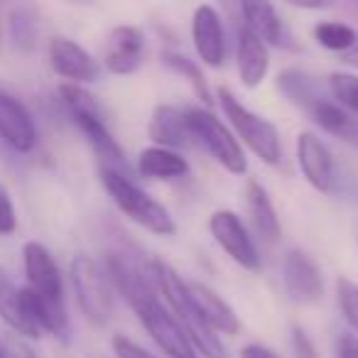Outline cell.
<instances>
[{"label": "cell", "mask_w": 358, "mask_h": 358, "mask_svg": "<svg viewBox=\"0 0 358 358\" xmlns=\"http://www.w3.org/2000/svg\"><path fill=\"white\" fill-rule=\"evenodd\" d=\"M150 268L155 275V285L159 289V297H164L169 312L174 314V319L179 322V327L185 329V334L189 336L194 351H199L204 358H229L226 348L221 343L219 334L204 322L201 312L196 309L194 299H192L187 282L174 273V268H169L162 260H150Z\"/></svg>", "instance_id": "1"}, {"label": "cell", "mask_w": 358, "mask_h": 358, "mask_svg": "<svg viewBox=\"0 0 358 358\" xmlns=\"http://www.w3.org/2000/svg\"><path fill=\"white\" fill-rule=\"evenodd\" d=\"M59 99H62V103H64V108L69 110L74 125L81 130V135L89 140L91 148H94L99 162L103 164V167L128 172L125 155H123V150H120L118 140L110 133L108 123H106L103 108L99 106V101L86 89H81L79 84H62Z\"/></svg>", "instance_id": "2"}, {"label": "cell", "mask_w": 358, "mask_h": 358, "mask_svg": "<svg viewBox=\"0 0 358 358\" xmlns=\"http://www.w3.org/2000/svg\"><path fill=\"white\" fill-rule=\"evenodd\" d=\"M123 297L128 299L133 312L138 314L145 331L152 336V341L169 358H194V346H192L189 336L185 334V329L179 327V322L169 312V307H164L159 302V289L155 285V280L152 282L148 280L145 285L143 282L135 285L128 292H123Z\"/></svg>", "instance_id": "3"}, {"label": "cell", "mask_w": 358, "mask_h": 358, "mask_svg": "<svg viewBox=\"0 0 358 358\" xmlns=\"http://www.w3.org/2000/svg\"><path fill=\"white\" fill-rule=\"evenodd\" d=\"M101 174V185L108 192V196L113 199V204L128 216L133 224L143 226L145 231L155 236H174L177 234V226L174 219L157 199L143 192L138 185L133 182L128 172H118L113 167H99Z\"/></svg>", "instance_id": "4"}, {"label": "cell", "mask_w": 358, "mask_h": 358, "mask_svg": "<svg viewBox=\"0 0 358 358\" xmlns=\"http://www.w3.org/2000/svg\"><path fill=\"white\" fill-rule=\"evenodd\" d=\"M219 103L224 108V115L229 118L231 128L236 130V138L243 140L255 157H260L270 167H278L282 162V140L270 120L255 115L250 108H245L229 89H219Z\"/></svg>", "instance_id": "5"}, {"label": "cell", "mask_w": 358, "mask_h": 358, "mask_svg": "<svg viewBox=\"0 0 358 358\" xmlns=\"http://www.w3.org/2000/svg\"><path fill=\"white\" fill-rule=\"evenodd\" d=\"M69 275L84 317L96 327L108 324L113 317V292H110V280L106 270L94 258L79 253L71 260Z\"/></svg>", "instance_id": "6"}, {"label": "cell", "mask_w": 358, "mask_h": 358, "mask_svg": "<svg viewBox=\"0 0 358 358\" xmlns=\"http://www.w3.org/2000/svg\"><path fill=\"white\" fill-rule=\"evenodd\" d=\"M187 123L194 135V140H199L206 150L211 152V157L231 174H245L248 162H245L243 148H241L238 138L211 113L206 106H189L185 108Z\"/></svg>", "instance_id": "7"}, {"label": "cell", "mask_w": 358, "mask_h": 358, "mask_svg": "<svg viewBox=\"0 0 358 358\" xmlns=\"http://www.w3.org/2000/svg\"><path fill=\"white\" fill-rule=\"evenodd\" d=\"M209 231L216 243H219V248L224 250L236 265H241L243 270L260 268V255H258V250H255L253 238L248 236V231H245L238 214H234V211H229V209L214 211L209 219Z\"/></svg>", "instance_id": "8"}, {"label": "cell", "mask_w": 358, "mask_h": 358, "mask_svg": "<svg viewBox=\"0 0 358 358\" xmlns=\"http://www.w3.org/2000/svg\"><path fill=\"white\" fill-rule=\"evenodd\" d=\"M0 140L22 155L32 152L40 140L37 123L27 106L6 89H0Z\"/></svg>", "instance_id": "9"}, {"label": "cell", "mask_w": 358, "mask_h": 358, "mask_svg": "<svg viewBox=\"0 0 358 358\" xmlns=\"http://www.w3.org/2000/svg\"><path fill=\"white\" fill-rule=\"evenodd\" d=\"M285 292L297 304H317L324 297V278L319 265L304 250H289L282 263Z\"/></svg>", "instance_id": "10"}, {"label": "cell", "mask_w": 358, "mask_h": 358, "mask_svg": "<svg viewBox=\"0 0 358 358\" xmlns=\"http://www.w3.org/2000/svg\"><path fill=\"white\" fill-rule=\"evenodd\" d=\"M50 66L57 76L69 84H94L101 79V64L69 37L50 40Z\"/></svg>", "instance_id": "11"}, {"label": "cell", "mask_w": 358, "mask_h": 358, "mask_svg": "<svg viewBox=\"0 0 358 358\" xmlns=\"http://www.w3.org/2000/svg\"><path fill=\"white\" fill-rule=\"evenodd\" d=\"M297 164L304 179L322 194H331L336 189V164L329 148L314 133L297 135Z\"/></svg>", "instance_id": "12"}, {"label": "cell", "mask_w": 358, "mask_h": 358, "mask_svg": "<svg viewBox=\"0 0 358 358\" xmlns=\"http://www.w3.org/2000/svg\"><path fill=\"white\" fill-rule=\"evenodd\" d=\"M145 57V37L138 27L118 25L108 32L103 50V66L106 71L115 76L135 74L143 64Z\"/></svg>", "instance_id": "13"}, {"label": "cell", "mask_w": 358, "mask_h": 358, "mask_svg": "<svg viewBox=\"0 0 358 358\" xmlns=\"http://www.w3.org/2000/svg\"><path fill=\"white\" fill-rule=\"evenodd\" d=\"M22 263H25L27 275V287L32 292L42 294L47 299H59L64 302V282H62V273L57 268L52 253L37 241L22 245Z\"/></svg>", "instance_id": "14"}, {"label": "cell", "mask_w": 358, "mask_h": 358, "mask_svg": "<svg viewBox=\"0 0 358 358\" xmlns=\"http://www.w3.org/2000/svg\"><path fill=\"white\" fill-rule=\"evenodd\" d=\"M192 40L199 59L219 69L226 59V35L221 15L211 6H199L192 17Z\"/></svg>", "instance_id": "15"}, {"label": "cell", "mask_w": 358, "mask_h": 358, "mask_svg": "<svg viewBox=\"0 0 358 358\" xmlns=\"http://www.w3.org/2000/svg\"><path fill=\"white\" fill-rule=\"evenodd\" d=\"M148 133L155 145L169 148V150L189 148V145L194 143V135H192V130H189L185 110L177 108V106H167V103H159L157 108L152 110Z\"/></svg>", "instance_id": "16"}, {"label": "cell", "mask_w": 358, "mask_h": 358, "mask_svg": "<svg viewBox=\"0 0 358 358\" xmlns=\"http://www.w3.org/2000/svg\"><path fill=\"white\" fill-rule=\"evenodd\" d=\"M187 289H189L192 299H194L196 309L201 312L204 322L209 324L216 334H224V336H236V334L241 331L238 314H236L234 307H231V304L226 302L219 292H214L209 285L187 282Z\"/></svg>", "instance_id": "17"}, {"label": "cell", "mask_w": 358, "mask_h": 358, "mask_svg": "<svg viewBox=\"0 0 358 358\" xmlns=\"http://www.w3.org/2000/svg\"><path fill=\"white\" fill-rule=\"evenodd\" d=\"M238 8L243 13L245 30L253 32L258 40L273 47L287 45V30H285L282 20H280L278 10L270 0H238Z\"/></svg>", "instance_id": "18"}, {"label": "cell", "mask_w": 358, "mask_h": 358, "mask_svg": "<svg viewBox=\"0 0 358 358\" xmlns=\"http://www.w3.org/2000/svg\"><path fill=\"white\" fill-rule=\"evenodd\" d=\"M236 64H238V76L245 89H255L265 81L270 71V55L263 40L253 35L250 30L241 27L238 42H236Z\"/></svg>", "instance_id": "19"}, {"label": "cell", "mask_w": 358, "mask_h": 358, "mask_svg": "<svg viewBox=\"0 0 358 358\" xmlns=\"http://www.w3.org/2000/svg\"><path fill=\"white\" fill-rule=\"evenodd\" d=\"M304 110H307L309 118H312L324 133L334 135V138L343 140V143H348V145H358V115L348 113L336 101L317 96Z\"/></svg>", "instance_id": "20"}, {"label": "cell", "mask_w": 358, "mask_h": 358, "mask_svg": "<svg viewBox=\"0 0 358 358\" xmlns=\"http://www.w3.org/2000/svg\"><path fill=\"white\" fill-rule=\"evenodd\" d=\"M245 206H248V216L253 221V229L265 243H278L280 241V219L278 211H275L273 201H270V194L260 182L250 179L245 185Z\"/></svg>", "instance_id": "21"}, {"label": "cell", "mask_w": 358, "mask_h": 358, "mask_svg": "<svg viewBox=\"0 0 358 358\" xmlns=\"http://www.w3.org/2000/svg\"><path fill=\"white\" fill-rule=\"evenodd\" d=\"M0 319L13 331L20 334V336H30V338L40 336V331L35 329V324L30 322L25 307H22V289L13 282L10 275L3 268H0Z\"/></svg>", "instance_id": "22"}, {"label": "cell", "mask_w": 358, "mask_h": 358, "mask_svg": "<svg viewBox=\"0 0 358 358\" xmlns=\"http://www.w3.org/2000/svg\"><path fill=\"white\" fill-rule=\"evenodd\" d=\"M138 172L148 179H179L189 174V162L177 150L152 145L138 155Z\"/></svg>", "instance_id": "23"}, {"label": "cell", "mask_w": 358, "mask_h": 358, "mask_svg": "<svg viewBox=\"0 0 358 358\" xmlns=\"http://www.w3.org/2000/svg\"><path fill=\"white\" fill-rule=\"evenodd\" d=\"M162 62L174 71V74L185 76V79L189 81L192 89H194V94L199 96V101L206 106V108L214 103V99H211V89H209V84H206V76L196 62H192L189 57H185V55H174V52L162 55Z\"/></svg>", "instance_id": "24"}, {"label": "cell", "mask_w": 358, "mask_h": 358, "mask_svg": "<svg viewBox=\"0 0 358 358\" xmlns=\"http://www.w3.org/2000/svg\"><path fill=\"white\" fill-rule=\"evenodd\" d=\"M278 86L282 89V94L287 96V99H292L294 103L304 106V108H307V106L319 96L317 79L309 76L307 71H299V69L282 71V74L278 76Z\"/></svg>", "instance_id": "25"}, {"label": "cell", "mask_w": 358, "mask_h": 358, "mask_svg": "<svg viewBox=\"0 0 358 358\" xmlns=\"http://www.w3.org/2000/svg\"><path fill=\"white\" fill-rule=\"evenodd\" d=\"M317 45H322L329 52H348L353 45H358V35L353 27L343 22H317L312 30Z\"/></svg>", "instance_id": "26"}, {"label": "cell", "mask_w": 358, "mask_h": 358, "mask_svg": "<svg viewBox=\"0 0 358 358\" xmlns=\"http://www.w3.org/2000/svg\"><path fill=\"white\" fill-rule=\"evenodd\" d=\"M10 37L15 47L20 50H32L40 37V27H37V17L27 8H17L10 15Z\"/></svg>", "instance_id": "27"}, {"label": "cell", "mask_w": 358, "mask_h": 358, "mask_svg": "<svg viewBox=\"0 0 358 358\" xmlns=\"http://www.w3.org/2000/svg\"><path fill=\"white\" fill-rule=\"evenodd\" d=\"M329 91H331L334 101L338 106L348 110V113L358 115V76L356 74H343V71H336V74L329 76Z\"/></svg>", "instance_id": "28"}, {"label": "cell", "mask_w": 358, "mask_h": 358, "mask_svg": "<svg viewBox=\"0 0 358 358\" xmlns=\"http://www.w3.org/2000/svg\"><path fill=\"white\" fill-rule=\"evenodd\" d=\"M336 297H338V307H341L348 327L358 334V285L346 278H338L336 280Z\"/></svg>", "instance_id": "29"}, {"label": "cell", "mask_w": 358, "mask_h": 358, "mask_svg": "<svg viewBox=\"0 0 358 358\" xmlns=\"http://www.w3.org/2000/svg\"><path fill=\"white\" fill-rule=\"evenodd\" d=\"M17 231V211L8 189L0 185V236H10Z\"/></svg>", "instance_id": "30"}, {"label": "cell", "mask_w": 358, "mask_h": 358, "mask_svg": "<svg viewBox=\"0 0 358 358\" xmlns=\"http://www.w3.org/2000/svg\"><path fill=\"white\" fill-rule=\"evenodd\" d=\"M113 351L118 358H157L152 356L150 351H145L143 346H138L135 341H130V338L125 336H115L113 338Z\"/></svg>", "instance_id": "31"}, {"label": "cell", "mask_w": 358, "mask_h": 358, "mask_svg": "<svg viewBox=\"0 0 358 358\" xmlns=\"http://www.w3.org/2000/svg\"><path fill=\"white\" fill-rule=\"evenodd\" d=\"M292 348L297 358H317V348H314L312 338L307 336V331L302 327L292 329Z\"/></svg>", "instance_id": "32"}, {"label": "cell", "mask_w": 358, "mask_h": 358, "mask_svg": "<svg viewBox=\"0 0 358 358\" xmlns=\"http://www.w3.org/2000/svg\"><path fill=\"white\" fill-rule=\"evenodd\" d=\"M334 358H358V336L341 334L334 346Z\"/></svg>", "instance_id": "33"}, {"label": "cell", "mask_w": 358, "mask_h": 358, "mask_svg": "<svg viewBox=\"0 0 358 358\" xmlns=\"http://www.w3.org/2000/svg\"><path fill=\"white\" fill-rule=\"evenodd\" d=\"M241 358H282V356H278L273 348L263 346V343H248L241 351Z\"/></svg>", "instance_id": "34"}, {"label": "cell", "mask_w": 358, "mask_h": 358, "mask_svg": "<svg viewBox=\"0 0 358 358\" xmlns=\"http://www.w3.org/2000/svg\"><path fill=\"white\" fill-rule=\"evenodd\" d=\"M285 3L299 10H324V8H331L336 0H285Z\"/></svg>", "instance_id": "35"}, {"label": "cell", "mask_w": 358, "mask_h": 358, "mask_svg": "<svg viewBox=\"0 0 358 358\" xmlns=\"http://www.w3.org/2000/svg\"><path fill=\"white\" fill-rule=\"evenodd\" d=\"M341 62H343V64H348V66H353V69H358V45H353L348 52H343Z\"/></svg>", "instance_id": "36"}, {"label": "cell", "mask_w": 358, "mask_h": 358, "mask_svg": "<svg viewBox=\"0 0 358 358\" xmlns=\"http://www.w3.org/2000/svg\"><path fill=\"white\" fill-rule=\"evenodd\" d=\"M69 3H79V6H86V3H94V0H69Z\"/></svg>", "instance_id": "37"}, {"label": "cell", "mask_w": 358, "mask_h": 358, "mask_svg": "<svg viewBox=\"0 0 358 358\" xmlns=\"http://www.w3.org/2000/svg\"><path fill=\"white\" fill-rule=\"evenodd\" d=\"M221 3H224L226 8H234V0H221Z\"/></svg>", "instance_id": "38"}, {"label": "cell", "mask_w": 358, "mask_h": 358, "mask_svg": "<svg viewBox=\"0 0 358 358\" xmlns=\"http://www.w3.org/2000/svg\"><path fill=\"white\" fill-rule=\"evenodd\" d=\"M0 358H6V351H3V343H0Z\"/></svg>", "instance_id": "39"}, {"label": "cell", "mask_w": 358, "mask_h": 358, "mask_svg": "<svg viewBox=\"0 0 358 358\" xmlns=\"http://www.w3.org/2000/svg\"><path fill=\"white\" fill-rule=\"evenodd\" d=\"M356 238H358V231H356Z\"/></svg>", "instance_id": "40"}]
</instances>
